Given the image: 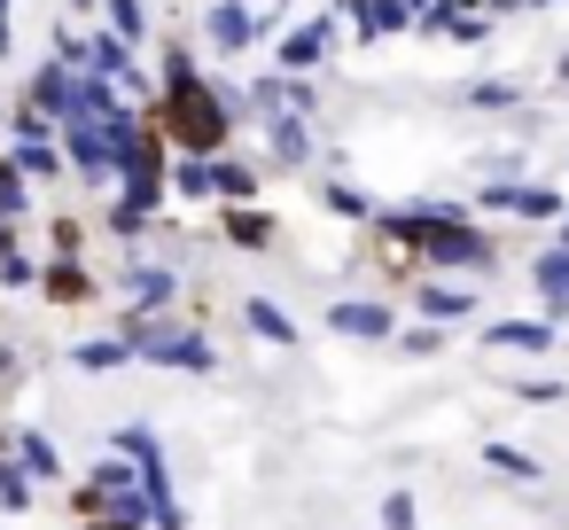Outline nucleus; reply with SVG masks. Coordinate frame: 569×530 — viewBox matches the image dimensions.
Wrapping results in <instances>:
<instances>
[{"label":"nucleus","instance_id":"f257e3e1","mask_svg":"<svg viewBox=\"0 0 569 530\" xmlns=\"http://www.w3.org/2000/svg\"><path fill=\"white\" fill-rule=\"evenodd\" d=\"M157 133L172 141V157H219L234 133V94H219L188 48L164 56V87H157Z\"/></svg>","mask_w":569,"mask_h":530},{"label":"nucleus","instance_id":"f03ea898","mask_svg":"<svg viewBox=\"0 0 569 530\" xmlns=\"http://www.w3.org/2000/svg\"><path fill=\"white\" fill-rule=\"evenodd\" d=\"M382 242L390 250H413L429 266H452V273H491L499 266V242L468 219V203H398V211H375Z\"/></svg>","mask_w":569,"mask_h":530},{"label":"nucleus","instance_id":"7ed1b4c3","mask_svg":"<svg viewBox=\"0 0 569 530\" xmlns=\"http://www.w3.org/2000/svg\"><path fill=\"white\" fill-rule=\"evenodd\" d=\"M126 343H133V359H157V367H180V374H211L219 367V351L196 328H164L157 312H126Z\"/></svg>","mask_w":569,"mask_h":530},{"label":"nucleus","instance_id":"20e7f679","mask_svg":"<svg viewBox=\"0 0 569 530\" xmlns=\"http://www.w3.org/2000/svg\"><path fill=\"white\" fill-rule=\"evenodd\" d=\"M133 126H141V118H118V126H56L63 164H71L79 180H118V149H126Z\"/></svg>","mask_w":569,"mask_h":530},{"label":"nucleus","instance_id":"39448f33","mask_svg":"<svg viewBox=\"0 0 569 530\" xmlns=\"http://www.w3.org/2000/svg\"><path fill=\"white\" fill-rule=\"evenodd\" d=\"M336 48H343V24H336V17H305V24H289V40L273 48V71H305V79H312Z\"/></svg>","mask_w":569,"mask_h":530},{"label":"nucleus","instance_id":"423d86ee","mask_svg":"<svg viewBox=\"0 0 569 530\" xmlns=\"http://www.w3.org/2000/svg\"><path fill=\"white\" fill-rule=\"evenodd\" d=\"M328 328L351 336V343H390L398 336V312L375 304V297H343V304H328Z\"/></svg>","mask_w":569,"mask_h":530},{"label":"nucleus","instance_id":"0eeeda50","mask_svg":"<svg viewBox=\"0 0 569 530\" xmlns=\"http://www.w3.org/2000/svg\"><path fill=\"white\" fill-rule=\"evenodd\" d=\"M258 32H266V24H258L250 0H219V9L203 17V40H211L219 56H250V48H258Z\"/></svg>","mask_w":569,"mask_h":530},{"label":"nucleus","instance_id":"6e6552de","mask_svg":"<svg viewBox=\"0 0 569 530\" xmlns=\"http://www.w3.org/2000/svg\"><path fill=\"white\" fill-rule=\"evenodd\" d=\"M87 71L110 79V87H133V94H141V48L118 40V32H94V40H87Z\"/></svg>","mask_w":569,"mask_h":530},{"label":"nucleus","instance_id":"1a4fd4ad","mask_svg":"<svg viewBox=\"0 0 569 530\" xmlns=\"http://www.w3.org/2000/svg\"><path fill=\"white\" fill-rule=\"evenodd\" d=\"M71 87H79V71H71V63H40V71H32V87H24V102H32L48 126H63V118H71Z\"/></svg>","mask_w":569,"mask_h":530},{"label":"nucleus","instance_id":"9d476101","mask_svg":"<svg viewBox=\"0 0 569 530\" xmlns=\"http://www.w3.org/2000/svg\"><path fill=\"white\" fill-rule=\"evenodd\" d=\"M258 126H266V149L297 172V164H312V126L297 118V110H258Z\"/></svg>","mask_w":569,"mask_h":530},{"label":"nucleus","instance_id":"9b49d317","mask_svg":"<svg viewBox=\"0 0 569 530\" xmlns=\"http://www.w3.org/2000/svg\"><path fill=\"white\" fill-rule=\"evenodd\" d=\"M126 297H133V312H172L180 304V273L172 266H133L126 273Z\"/></svg>","mask_w":569,"mask_h":530},{"label":"nucleus","instance_id":"f8f14e48","mask_svg":"<svg viewBox=\"0 0 569 530\" xmlns=\"http://www.w3.org/2000/svg\"><path fill=\"white\" fill-rule=\"evenodd\" d=\"M40 297H48V304H87L94 281H87L79 258H48V266H40Z\"/></svg>","mask_w":569,"mask_h":530},{"label":"nucleus","instance_id":"ddd939ff","mask_svg":"<svg viewBox=\"0 0 569 530\" xmlns=\"http://www.w3.org/2000/svg\"><path fill=\"white\" fill-rule=\"evenodd\" d=\"M413 9L421 0H367L351 24H359V40H398V32H413Z\"/></svg>","mask_w":569,"mask_h":530},{"label":"nucleus","instance_id":"4468645a","mask_svg":"<svg viewBox=\"0 0 569 530\" xmlns=\"http://www.w3.org/2000/svg\"><path fill=\"white\" fill-rule=\"evenodd\" d=\"M530 281H538V297H546V320H561V312H569V250H561V242H553V250H538Z\"/></svg>","mask_w":569,"mask_h":530},{"label":"nucleus","instance_id":"2eb2a0df","mask_svg":"<svg viewBox=\"0 0 569 530\" xmlns=\"http://www.w3.org/2000/svg\"><path fill=\"white\" fill-rule=\"evenodd\" d=\"M227 242L234 250H273V211L266 203H227Z\"/></svg>","mask_w":569,"mask_h":530},{"label":"nucleus","instance_id":"dca6fc26","mask_svg":"<svg viewBox=\"0 0 569 530\" xmlns=\"http://www.w3.org/2000/svg\"><path fill=\"white\" fill-rule=\"evenodd\" d=\"M553 343V320H491L483 328V351H546Z\"/></svg>","mask_w":569,"mask_h":530},{"label":"nucleus","instance_id":"f3484780","mask_svg":"<svg viewBox=\"0 0 569 530\" xmlns=\"http://www.w3.org/2000/svg\"><path fill=\"white\" fill-rule=\"evenodd\" d=\"M9 164H17L24 180H56V172H71V164H63V141H56V133H40V141H17V149H9Z\"/></svg>","mask_w":569,"mask_h":530},{"label":"nucleus","instance_id":"a211bd4d","mask_svg":"<svg viewBox=\"0 0 569 530\" xmlns=\"http://www.w3.org/2000/svg\"><path fill=\"white\" fill-rule=\"evenodd\" d=\"M242 320H250V336H266L273 351H297V320H289L273 297H250V304H242Z\"/></svg>","mask_w":569,"mask_h":530},{"label":"nucleus","instance_id":"6ab92c4d","mask_svg":"<svg viewBox=\"0 0 569 530\" xmlns=\"http://www.w3.org/2000/svg\"><path fill=\"white\" fill-rule=\"evenodd\" d=\"M211 180H219L227 203H258V164H250V157H227V149H219V157H211Z\"/></svg>","mask_w":569,"mask_h":530},{"label":"nucleus","instance_id":"aec40b11","mask_svg":"<svg viewBox=\"0 0 569 530\" xmlns=\"http://www.w3.org/2000/svg\"><path fill=\"white\" fill-rule=\"evenodd\" d=\"M9 452H17V468H24V476H63V460H56V444H48L40 429L9 437Z\"/></svg>","mask_w":569,"mask_h":530},{"label":"nucleus","instance_id":"412c9836","mask_svg":"<svg viewBox=\"0 0 569 530\" xmlns=\"http://www.w3.org/2000/svg\"><path fill=\"white\" fill-rule=\"evenodd\" d=\"M476 304H483L476 289H445V281H437V289H421V312H429V320H468Z\"/></svg>","mask_w":569,"mask_h":530},{"label":"nucleus","instance_id":"4be33fe9","mask_svg":"<svg viewBox=\"0 0 569 530\" xmlns=\"http://www.w3.org/2000/svg\"><path fill=\"white\" fill-rule=\"evenodd\" d=\"M71 359H79L87 374H110V367H126V359H133V343H126V336H94V343H79Z\"/></svg>","mask_w":569,"mask_h":530},{"label":"nucleus","instance_id":"5701e85b","mask_svg":"<svg viewBox=\"0 0 569 530\" xmlns=\"http://www.w3.org/2000/svg\"><path fill=\"white\" fill-rule=\"evenodd\" d=\"M515 102H522L515 79H476V87H468V110H483V118H499V110H515Z\"/></svg>","mask_w":569,"mask_h":530},{"label":"nucleus","instance_id":"b1692460","mask_svg":"<svg viewBox=\"0 0 569 530\" xmlns=\"http://www.w3.org/2000/svg\"><path fill=\"white\" fill-rule=\"evenodd\" d=\"M172 188H180V196H196V203H203V196H219L211 157H172Z\"/></svg>","mask_w":569,"mask_h":530},{"label":"nucleus","instance_id":"393cba45","mask_svg":"<svg viewBox=\"0 0 569 530\" xmlns=\"http://www.w3.org/2000/svg\"><path fill=\"white\" fill-rule=\"evenodd\" d=\"M483 468H499L507 483H538V460H530V452H515L507 437H499V444H483Z\"/></svg>","mask_w":569,"mask_h":530},{"label":"nucleus","instance_id":"a878e982","mask_svg":"<svg viewBox=\"0 0 569 530\" xmlns=\"http://www.w3.org/2000/svg\"><path fill=\"white\" fill-rule=\"evenodd\" d=\"M102 17H110L118 40H133V48L149 40V9H141V0H102Z\"/></svg>","mask_w":569,"mask_h":530},{"label":"nucleus","instance_id":"bb28decb","mask_svg":"<svg viewBox=\"0 0 569 530\" xmlns=\"http://www.w3.org/2000/svg\"><path fill=\"white\" fill-rule=\"evenodd\" d=\"M320 203H328L336 219H375V203H367V196H359L351 180H328V188H320Z\"/></svg>","mask_w":569,"mask_h":530},{"label":"nucleus","instance_id":"cd10ccee","mask_svg":"<svg viewBox=\"0 0 569 530\" xmlns=\"http://www.w3.org/2000/svg\"><path fill=\"white\" fill-rule=\"evenodd\" d=\"M0 507H9V514L32 507V476L17 468V452H0Z\"/></svg>","mask_w":569,"mask_h":530},{"label":"nucleus","instance_id":"c85d7f7f","mask_svg":"<svg viewBox=\"0 0 569 530\" xmlns=\"http://www.w3.org/2000/svg\"><path fill=\"white\" fill-rule=\"evenodd\" d=\"M24 203H32V180H24V172H17L9 157H0V219H17Z\"/></svg>","mask_w":569,"mask_h":530},{"label":"nucleus","instance_id":"c756f323","mask_svg":"<svg viewBox=\"0 0 569 530\" xmlns=\"http://www.w3.org/2000/svg\"><path fill=\"white\" fill-rule=\"evenodd\" d=\"M0 289H40V266L24 250H9V258H0Z\"/></svg>","mask_w":569,"mask_h":530},{"label":"nucleus","instance_id":"7c9ffc66","mask_svg":"<svg viewBox=\"0 0 569 530\" xmlns=\"http://www.w3.org/2000/svg\"><path fill=\"white\" fill-rule=\"evenodd\" d=\"M382 530H413V491H390L382 499Z\"/></svg>","mask_w":569,"mask_h":530},{"label":"nucleus","instance_id":"2f4dec72","mask_svg":"<svg viewBox=\"0 0 569 530\" xmlns=\"http://www.w3.org/2000/svg\"><path fill=\"white\" fill-rule=\"evenodd\" d=\"M406 343V359H429V351H445V336L437 328H413V336H398Z\"/></svg>","mask_w":569,"mask_h":530},{"label":"nucleus","instance_id":"473e14b6","mask_svg":"<svg viewBox=\"0 0 569 530\" xmlns=\"http://www.w3.org/2000/svg\"><path fill=\"white\" fill-rule=\"evenodd\" d=\"M515 390H522L530 406H553V398H561V382H546V374H530V382H515Z\"/></svg>","mask_w":569,"mask_h":530},{"label":"nucleus","instance_id":"72a5a7b5","mask_svg":"<svg viewBox=\"0 0 569 530\" xmlns=\"http://www.w3.org/2000/svg\"><path fill=\"white\" fill-rule=\"evenodd\" d=\"M56 258H79V219H56Z\"/></svg>","mask_w":569,"mask_h":530},{"label":"nucleus","instance_id":"f704fd0d","mask_svg":"<svg viewBox=\"0 0 569 530\" xmlns=\"http://www.w3.org/2000/svg\"><path fill=\"white\" fill-rule=\"evenodd\" d=\"M9 250H17V227H9V219H0V258H9Z\"/></svg>","mask_w":569,"mask_h":530},{"label":"nucleus","instance_id":"c9c22d12","mask_svg":"<svg viewBox=\"0 0 569 530\" xmlns=\"http://www.w3.org/2000/svg\"><path fill=\"white\" fill-rule=\"evenodd\" d=\"M9 374H17V351H9V343H0V382H9Z\"/></svg>","mask_w":569,"mask_h":530},{"label":"nucleus","instance_id":"e433bc0d","mask_svg":"<svg viewBox=\"0 0 569 530\" xmlns=\"http://www.w3.org/2000/svg\"><path fill=\"white\" fill-rule=\"evenodd\" d=\"M553 234H561V250H569V211H561V227H553Z\"/></svg>","mask_w":569,"mask_h":530},{"label":"nucleus","instance_id":"4c0bfd02","mask_svg":"<svg viewBox=\"0 0 569 530\" xmlns=\"http://www.w3.org/2000/svg\"><path fill=\"white\" fill-rule=\"evenodd\" d=\"M460 9H483V0H460Z\"/></svg>","mask_w":569,"mask_h":530},{"label":"nucleus","instance_id":"58836bf2","mask_svg":"<svg viewBox=\"0 0 569 530\" xmlns=\"http://www.w3.org/2000/svg\"><path fill=\"white\" fill-rule=\"evenodd\" d=\"M0 452H9V429H0Z\"/></svg>","mask_w":569,"mask_h":530},{"label":"nucleus","instance_id":"ea45409f","mask_svg":"<svg viewBox=\"0 0 569 530\" xmlns=\"http://www.w3.org/2000/svg\"><path fill=\"white\" fill-rule=\"evenodd\" d=\"M530 9H553V0H530Z\"/></svg>","mask_w":569,"mask_h":530}]
</instances>
